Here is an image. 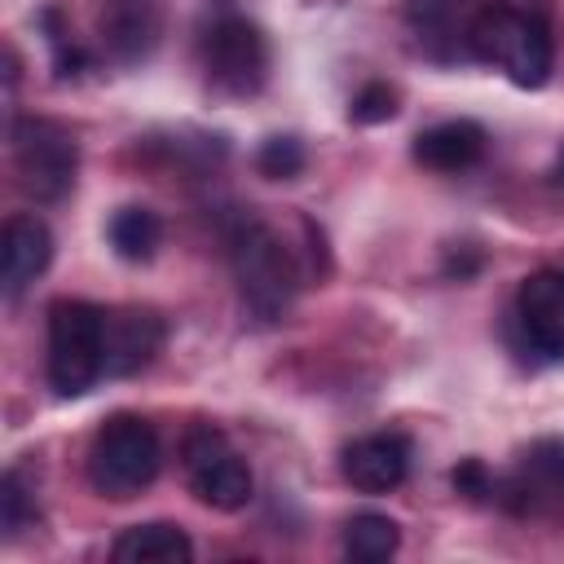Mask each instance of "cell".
Masks as SVG:
<instances>
[{"label": "cell", "mask_w": 564, "mask_h": 564, "mask_svg": "<svg viewBox=\"0 0 564 564\" xmlns=\"http://www.w3.org/2000/svg\"><path fill=\"white\" fill-rule=\"evenodd\" d=\"M467 53L485 66L507 70V79L520 88H542L555 62L551 26L516 4H480L467 18Z\"/></svg>", "instance_id": "obj_1"}, {"label": "cell", "mask_w": 564, "mask_h": 564, "mask_svg": "<svg viewBox=\"0 0 564 564\" xmlns=\"http://www.w3.org/2000/svg\"><path fill=\"white\" fill-rule=\"evenodd\" d=\"M229 264H234V278H238V291L247 300V308L256 317H282L291 295H295V260H291V247L264 225V220H251L242 216L229 234Z\"/></svg>", "instance_id": "obj_2"}, {"label": "cell", "mask_w": 564, "mask_h": 564, "mask_svg": "<svg viewBox=\"0 0 564 564\" xmlns=\"http://www.w3.org/2000/svg\"><path fill=\"white\" fill-rule=\"evenodd\" d=\"M106 313L88 300H57L48 308V388L84 397L106 375Z\"/></svg>", "instance_id": "obj_3"}, {"label": "cell", "mask_w": 564, "mask_h": 564, "mask_svg": "<svg viewBox=\"0 0 564 564\" xmlns=\"http://www.w3.org/2000/svg\"><path fill=\"white\" fill-rule=\"evenodd\" d=\"M163 449L145 419L137 414H110L88 445V480L106 498H137L159 476Z\"/></svg>", "instance_id": "obj_4"}, {"label": "cell", "mask_w": 564, "mask_h": 564, "mask_svg": "<svg viewBox=\"0 0 564 564\" xmlns=\"http://www.w3.org/2000/svg\"><path fill=\"white\" fill-rule=\"evenodd\" d=\"M13 167H18L22 189L35 203H57L75 185L79 145L53 119H35V115L31 119H18L13 123Z\"/></svg>", "instance_id": "obj_5"}, {"label": "cell", "mask_w": 564, "mask_h": 564, "mask_svg": "<svg viewBox=\"0 0 564 564\" xmlns=\"http://www.w3.org/2000/svg\"><path fill=\"white\" fill-rule=\"evenodd\" d=\"M203 70L229 97H256L269 79V40L256 22L225 13L203 35Z\"/></svg>", "instance_id": "obj_6"}, {"label": "cell", "mask_w": 564, "mask_h": 564, "mask_svg": "<svg viewBox=\"0 0 564 564\" xmlns=\"http://www.w3.org/2000/svg\"><path fill=\"white\" fill-rule=\"evenodd\" d=\"M516 322L533 352L564 357V273L538 269L516 291Z\"/></svg>", "instance_id": "obj_7"}, {"label": "cell", "mask_w": 564, "mask_h": 564, "mask_svg": "<svg viewBox=\"0 0 564 564\" xmlns=\"http://www.w3.org/2000/svg\"><path fill=\"white\" fill-rule=\"evenodd\" d=\"M163 339H167V326L154 308H115V313H106V335H101L106 375L128 379V375L145 370L159 357Z\"/></svg>", "instance_id": "obj_8"}, {"label": "cell", "mask_w": 564, "mask_h": 564, "mask_svg": "<svg viewBox=\"0 0 564 564\" xmlns=\"http://www.w3.org/2000/svg\"><path fill=\"white\" fill-rule=\"evenodd\" d=\"M97 26L106 53L123 66H137L154 53L163 35V0H106Z\"/></svg>", "instance_id": "obj_9"}, {"label": "cell", "mask_w": 564, "mask_h": 564, "mask_svg": "<svg viewBox=\"0 0 564 564\" xmlns=\"http://www.w3.org/2000/svg\"><path fill=\"white\" fill-rule=\"evenodd\" d=\"M53 260V234L40 216L31 212H18L4 220V234H0V282H4V295L18 300Z\"/></svg>", "instance_id": "obj_10"}, {"label": "cell", "mask_w": 564, "mask_h": 564, "mask_svg": "<svg viewBox=\"0 0 564 564\" xmlns=\"http://www.w3.org/2000/svg\"><path fill=\"white\" fill-rule=\"evenodd\" d=\"M410 476V441L401 432H370L344 449V480L361 494H388Z\"/></svg>", "instance_id": "obj_11"}, {"label": "cell", "mask_w": 564, "mask_h": 564, "mask_svg": "<svg viewBox=\"0 0 564 564\" xmlns=\"http://www.w3.org/2000/svg\"><path fill=\"white\" fill-rule=\"evenodd\" d=\"M485 128L476 119H445V123H432L414 137L410 154L414 163L432 167V172H463L471 163H480L485 154Z\"/></svg>", "instance_id": "obj_12"}, {"label": "cell", "mask_w": 564, "mask_h": 564, "mask_svg": "<svg viewBox=\"0 0 564 564\" xmlns=\"http://www.w3.org/2000/svg\"><path fill=\"white\" fill-rule=\"evenodd\" d=\"M185 471H189L194 498L212 511H242L251 502V467L234 449H220L216 458H207L198 467H185Z\"/></svg>", "instance_id": "obj_13"}, {"label": "cell", "mask_w": 564, "mask_h": 564, "mask_svg": "<svg viewBox=\"0 0 564 564\" xmlns=\"http://www.w3.org/2000/svg\"><path fill=\"white\" fill-rule=\"evenodd\" d=\"M110 555L119 564H189L194 560V542L181 524L167 520H150V524H132L115 538Z\"/></svg>", "instance_id": "obj_14"}, {"label": "cell", "mask_w": 564, "mask_h": 564, "mask_svg": "<svg viewBox=\"0 0 564 564\" xmlns=\"http://www.w3.org/2000/svg\"><path fill=\"white\" fill-rule=\"evenodd\" d=\"M106 238H110L119 260L145 264V260H154V251L163 242V220L150 207H119L110 216V225H106Z\"/></svg>", "instance_id": "obj_15"}, {"label": "cell", "mask_w": 564, "mask_h": 564, "mask_svg": "<svg viewBox=\"0 0 564 564\" xmlns=\"http://www.w3.org/2000/svg\"><path fill=\"white\" fill-rule=\"evenodd\" d=\"M401 546V524L383 511H357L348 524H344V551L348 560H361V564H379L388 560L392 551Z\"/></svg>", "instance_id": "obj_16"}, {"label": "cell", "mask_w": 564, "mask_h": 564, "mask_svg": "<svg viewBox=\"0 0 564 564\" xmlns=\"http://www.w3.org/2000/svg\"><path fill=\"white\" fill-rule=\"evenodd\" d=\"M516 494H520V507H533V498H542V494H564V441L529 445V454L520 463Z\"/></svg>", "instance_id": "obj_17"}, {"label": "cell", "mask_w": 564, "mask_h": 564, "mask_svg": "<svg viewBox=\"0 0 564 564\" xmlns=\"http://www.w3.org/2000/svg\"><path fill=\"white\" fill-rule=\"evenodd\" d=\"M405 18L419 31V44H436V40H463L458 35V18H463V0H405Z\"/></svg>", "instance_id": "obj_18"}, {"label": "cell", "mask_w": 564, "mask_h": 564, "mask_svg": "<svg viewBox=\"0 0 564 564\" xmlns=\"http://www.w3.org/2000/svg\"><path fill=\"white\" fill-rule=\"evenodd\" d=\"M35 516H40L35 511V489L26 485V476L18 467L4 471V480H0V524H4V533L18 538Z\"/></svg>", "instance_id": "obj_19"}, {"label": "cell", "mask_w": 564, "mask_h": 564, "mask_svg": "<svg viewBox=\"0 0 564 564\" xmlns=\"http://www.w3.org/2000/svg\"><path fill=\"white\" fill-rule=\"evenodd\" d=\"M256 167L269 181H291V176L304 172V145L295 137H269L260 145V154H256Z\"/></svg>", "instance_id": "obj_20"}, {"label": "cell", "mask_w": 564, "mask_h": 564, "mask_svg": "<svg viewBox=\"0 0 564 564\" xmlns=\"http://www.w3.org/2000/svg\"><path fill=\"white\" fill-rule=\"evenodd\" d=\"M392 115H397V88L383 84V79L366 84V88L352 97V106H348V119H352V123H388Z\"/></svg>", "instance_id": "obj_21"}, {"label": "cell", "mask_w": 564, "mask_h": 564, "mask_svg": "<svg viewBox=\"0 0 564 564\" xmlns=\"http://www.w3.org/2000/svg\"><path fill=\"white\" fill-rule=\"evenodd\" d=\"M449 480H454V489H458V494H467V498H485V494H494V480H489V471H485V463H480V458L458 463Z\"/></svg>", "instance_id": "obj_22"}, {"label": "cell", "mask_w": 564, "mask_h": 564, "mask_svg": "<svg viewBox=\"0 0 564 564\" xmlns=\"http://www.w3.org/2000/svg\"><path fill=\"white\" fill-rule=\"evenodd\" d=\"M560 176H564V154H560Z\"/></svg>", "instance_id": "obj_23"}]
</instances>
